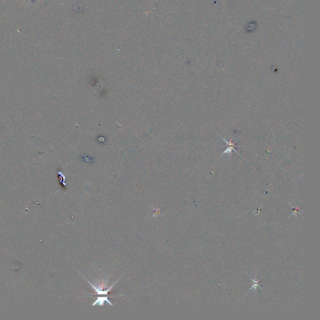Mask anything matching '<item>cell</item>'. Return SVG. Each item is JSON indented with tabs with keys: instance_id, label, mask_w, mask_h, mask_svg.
Here are the masks:
<instances>
[{
	"instance_id": "cell-1",
	"label": "cell",
	"mask_w": 320,
	"mask_h": 320,
	"mask_svg": "<svg viewBox=\"0 0 320 320\" xmlns=\"http://www.w3.org/2000/svg\"><path fill=\"white\" fill-rule=\"evenodd\" d=\"M85 278L86 280V281H87L90 284V285L91 286V287H92V288L94 289V290L96 291V295H108V293H109V292L112 291V288H113V287L114 286V285L116 283V282H118V280H116V282H115V283H113V284H112V286H111L108 289H105V288H104V287H103V286H101V287H99H99H96V286H95L94 284H93L91 283H90V281H88L86 278Z\"/></svg>"
},
{
	"instance_id": "cell-2",
	"label": "cell",
	"mask_w": 320,
	"mask_h": 320,
	"mask_svg": "<svg viewBox=\"0 0 320 320\" xmlns=\"http://www.w3.org/2000/svg\"><path fill=\"white\" fill-rule=\"evenodd\" d=\"M104 302L108 303V304H110V306H113V305L110 302L108 297H98L96 300L95 301V302L92 304V306H103Z\"/></svg>"
},
{
	"instance_id": "cell-3",
	"label": "cell",
	"mask_w": 320,
	"mask_h": 320,
	"mask_svg": "<svg viewBox=\"0 0 320 320\" xmlns=\"http://www.w3.org/2000/svg\"><path fill=\"white\" fill-rule=\"evenodd\" d=\"M222 138L225 140V142L227 143V145H228V147L227 148V149H226V150H225V151H224V153H223V154H227V153H231L232 151H234L236 153H238V151L236 150V149H235V148H234V147L236 146V143H231V141H230V142H228V141H227L226 140H225L223 138Z\"/></svg>"
}]
</instances>
